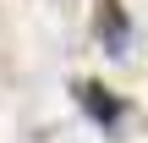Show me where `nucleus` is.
Returning <instances> with one entry per match:
<instances>
[{"label": "nucleus", "mask_w": 148, "mask_h": 143, "mask_svg": "<svg viewBox=\"0 0 148 143\" xmlns=\"http://www.w3.org/2000/svg\"><path fill=\"white\" fill-rule=\"evenodd\" d=\"M77 99H82V110L93 116V127L115 132V121H121V99H110L99 83H77Z\"/></svg>", "instance_id": "nucleus-2"}, {"label": "nucleus", "mask_w": 148, "mask_h": 143, "mask_svg": "<svg viewBox=\"0 0 148 143\" xmlns=\"http://www.w3.org/2000/svg\"><path fill=\"white\" fill-rule=\"evenodd\" d=\"M93 33H99V44L121 61V55H132V17L121 11V0H99V11H93Z\"/></svg>", "instance_id": "nucleus-1"}]
</instances>
